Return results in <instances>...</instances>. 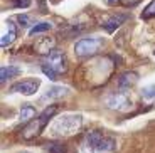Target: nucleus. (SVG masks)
<instances>
[{"label":"nucleus","mask_w":155,"mask_h":153,"mask_svg":"<svg viewBox=\"0 0 155 153\" xmlns=\"http://www.w3.org/2000/svg\"><path fill=\"white\" fill-rule=\"evenodd\" d=\"M83 126V118L78 113H64L58 116L49 126V135L51 136H73Z\"/></svg>","instance_id":"1"},{"label":"nucleus","mask_w":155,"mask_h":153,"mask_svg":"<svg viewBox=\"0 0 155 153\" xmlns=\"http://www.w3.org/2000/svg\"><path fill=\"white\" fill-rule=\"evenodd\" d=\"M56 113H58V106H56V104L46 108V109H44L37 118H34L32 121H29L27 125H25V128H24L22 133H20V135H22V138H24V140H31V138L41 135V131H42L44 126L47 125V119H49L51 116H54Z\"/></svg>","instance_id":"2"},{"label":"nucleus","mask_w":155,"mask_h":153,"mask_svg":"<svg viewBox=\"0 0 155 153\" xmlns=\"http://www.w3.org/2000/svg\"><path fill=\"white\" fill-rule=\"evenodd\" d=\"M86 145L89 150L93 151H100V153H110L115 150V140L113 138H106L103 135H100L98 131L89 133L86 136Z\"/></svg>","instance_id":"3"},{"label":"nucleus","mask_w":155,"mask_h":153,"mask_svg":"<svg viewBox=\"0 0 155 153\" xmlns=\"http://www.w3.org/2000/svg\"><path fill=\"white\" fill-rule=\"evenodd\" d=\"M100 47H101V41L98 37H86L74 44V52L79 57H86V56L96 54L100 50Z\"/></svg>","instance_id":"4"},{"label":"nucleus","mask_w":155,"mask_h":153,"mask_svg":"<svg viewBox=\"0 0 155 153\" xmlns=\"http://www.w3.org/2000/svg\"><path fill=\"white\" fill-rule=\"evenodd\" d=\"M44 66L49 69H52L54 73L62 74L66 71V61H64V54L61 50H51L47 54L46 61H44Z\"/></svg>","instance_id":"5"},{"label":"nucleus","mask_w":155,"mask_h":153,"mask_svg":"<svg viewBox=\"0 0 155 153\" xmlns=\"http://www.w3.org/2000/svg\"><path fill=\"white\" fill-rule=\"evenodd\" d=\"M106 104H108L111 109H121V111H127L132 108V101L128 98V94L125 93H113L106 98Z\"/></svg>","instance_id":"6"},{"label":"nucleus","mask_w":155,"mask_h":153,"mask_svg":"<svg viewBox=\"0 0 155 153\" xmlns=\"http://www.w3.org/2000/svg\"><path fill=\"white\" fill-rule=\"evenodd\" d=\"M39 84H41L39 79L31 77V79L20 81V83L14 84L10 88V93H19V94H24V96H32V94H35V91L39 89Z\"/></svg>","instance_id":"7"},{"label":"nucleus","mask_w":155,"mask_h":153,"mask_svg":"<svg viewBox=\"0 0 155 153\" xmlns=\"http://www.w3.org/2000/svg\"><path fill=\"white\" fill-rule=\"evenodd\" d=\"M69 93V88L66 86H51V88L46 89V93L42 94L41 99L42 101H56V99H61Z\"/></svg>","instance_id":"8"},{"label":"nucleus","mask_w":155,"mask_h":153,"mask_svg":"<svg viewBox=\"0 0 155 153\" xmlns=\"http://www.w3.org/2000/svg\"><path fill=\"white\" fill-rule=\"evenodd\" d=\"M127 19H128V17L125 15V14H116V15H111L110 19H106L105 22H103V29H105L108 34H111V32H115Z\"/></svg>","instance_id":"9"},{"label":"nucleus","mask_w":155,"mask_h":153,"mask_svg":"<svg viewBox=\"0 0 155 153\" xmlns=\"http://www.w3.org/2000/svg\"><path fill=\"white\" fill-rule=\"evenodd\" d=\"M137 81H138V74L128 71V73H123L118 77V86H120V88H130V86L135 84Z\"/></svg>","instance_id":"10"},{"label":"nucleus","mask_w":155,"mask_h":153,"mask_svg":"<svg viewBox=\"0 0 155 153\" xmlns=\"http://www.w3.org/2000/svg\"><path fill=\"white\" fill-rule=\"evenodd\" d=\"M20 74V69L15 67V66H4L2 67V71H0V81L2 83H5V81H8L10 77H15Z\"/></svg>","instance_id":"11"},{"label":"nucleus","mask_w":155,"mask_h":153,"mask_svg":"<svg viewBox=\"0 0 155 153\" xmlns=\"http://www.w3.org/2000/svg\"><path fill=\"white\" fill-rule=\"evenodd\" d=\"M34 116H35V108L32 106V104H25V106H22V109H20V113H19V121L20 123L31 121Z\"/></svg>","instance_id":"12"},{"label":"nucleus","mask_w":155,"mask_h":153,"mask_svg":"<svg viewBox=\"0 0 155 153\" xmlns=\"http://www.w3.org/2000/svg\"><path fill=\"white\" fill-rule=\"evenodd\" d=\"M142 99L147 101V103H152V101H155V84H148L145 86V88H142Z\"/></svg>","instance_id":"13"},{"label":"nucleus","mask_w":155,"mask_h":153,"mask_svg":"<svg viewBox=\"0 0 155 153\" xmlns=\"http://www.w3.org/2000/svg\"><path fill=\"white\" fill-rule=\"evenodd\" d=\"M51 24L49 22H39V24H35L34 27H32L31 31H29V35H35V34H42V32H47L51 29Z\"/></svg>","instance_id":"14"},{"label":"nucleus","mask_w":155,"mask_h":153,"mask_svg":"<svg viewBox=\"0 0 155 153\" xmlns=\"http://www.w3.org/2000/svg\"><path fill=\"white\" fill-rule=\"evenodd\" d=\"M14 39H15V31H14V29H10L8 32H5V34L2 35V41H0V46H2V47L8 46V44H12V42H14Z\"/></svg>","instance_id":"15"},{"label":"nucleus","mask_w":155,"mask_h":153,"mask_svg":"<svg viewBox=\"0 0 155 153\" xmlns=\"http://www.w3.org/2000/svg\"><path fill=\"white\" fill-rule=\"evenodd\" d=\"M143 17L145 19H150V17H155V0H152L150 4L143 8Z\"/></svg>","instance_id":"16"},{"label":"nucleus","mask_w":155,"mask_h":153,"mask_svg":"<svg viewBox=\"0 0 155 153\" xmlns=\"http://www.w3.org/2000/svg\"><path fill=\"white\" fill-rule=\"evenodd\" d=\"M42 71H44V74H46L49 79H56L58 77V73H54L52 69H49V67H46V66H42Z\"/></svg>","instance_id":"17"},{"label":"nucleus","mask_w":155,"mask_h":153,"mask_svg":"<svg viewBox=\"0 0 155 153\" xmlns=\"http://www.w3.org/2000/svg\"><path fill=\"white\" fill-rule=\"evenodd\" d=\"M31 4H32V0H17L15 2V7H31Z\"/></svg>","instance_id":"18"},{"label":"nucleus","mask_w":155,"mask_h":153,"mask_svg":"<svg viewBox=\"0 0 155 153\" xmlns=\"http://www.w3.org/2000/svg\"><path fill=\"white\" fill-rule=\"evenodd\" d=\"M19 22H20V25H22V27H27L31 20H29V17H27V15H24V14H20V15H19Z\"/></svg>","instance_id":"19"},{"label":"nucleus","mask_w":155,"mask_h":153,"mask_svg":"<svg viewBox=\"0 0 155 153\" xmlns=\"http://www.w3.org/2000/svg\"><path fill=\"white\" fill-rule=\"evenodd\" d=\"M64 150H62L61 145H54V146H51V153H62Z\"/></svg>","instance_id":"20"},{"label":"nucleus","mask_w":155,"mask_h":153,"mask_svg":"<svg viewBox=\"0 0 155 153\" xmlns=\"http://www.w3.org/2000/svg\"><path fill=\"white\" fill-rule=\"evenodd\" d=\"M142 0H121V4L123 5H137V4H140Z\"/></svg>","instance_id":"21"},{"label":"nucleus","mask_w":155,"mask_h":153,"mask_svg":"<svg viewBox=\"0 0 155 153\" xmlns=\"http://www.w3.org/2000/svg\"><path fill=\"white\" fill-rule=\"evenodd\" d=\"M106 4H110V5H115V4H116V0H106Z\"/></svg>","instance_id":"22"}]
</instances>
